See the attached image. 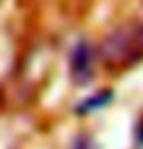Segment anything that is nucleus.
<instances>
[{"label": "nucleus", "instance_id": "f257e3e1", "mask_svg": "<svg viewBox=\"0 0 143 149\" xmlns=\"http://www.w3.org/2000/svg\"><path fill=\"white\" fill-rule=\"evenodd\" d=\"M143 55V27H124L103 42V57L109 61H132Z\"/></svg>", "mask_w": 143, "mask_h": 149}, {"label": "nucleus", "instance_id": "f03ea898", "mask_svg": "<svg viewBox=\"0 0 143 149\" xmlns=\"http://www.w3.org/2000/svg\"><path fill=\"white\" fill-rule=\"evenodd\" d=\"M72 76L76 78V82H86L90 74H93V65H90V51L86 44H78L72 53Z\"/></svg>", "mask_w": 143, "mask_h": 149}]
</instances>
